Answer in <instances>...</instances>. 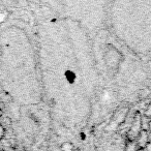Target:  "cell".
Segmentation results:
<instances>
[{"label": "cell", "instance_id": "3957f363", "mask_svg": "<svg viewBox=\"0 0 151 151\" xmlns=\"http://www.w3.org/2000/svg\"><path fill=\"white\" fill-rule=\"evenodd\" d=\"M139 147L137 145L136 141H128L126 143V146H125V151H139Z\"/></svg>", "mask_w": 151, "mask_h": 151}, {"label": "cell", "instance_id": "7a4b0ae2", "mask_svg": "<svg viewBox=\"0 0 151 151\" xmlns=\"http://www.w3.org/2000/svg\"><path fill=\"white\" fill-rule=\"evenodd\" d=\"M150 136H151V134L148 132V130H143V129L141 130L139 136L137 137V139H136V143H137V145H138L139 148L143 149L145 147V145H146L149 141H151Z\"/></svg>", "mask_w": 151, "mask_h": 151}, {"label": "cell", "instance_id": "6da1fadb", "mask_svg": "<svg viewBox=\"0 0 151 151\" xmlns=\"http://www.w3.org/2000/svg\"><path fill=\"white\" fill-rule=\"evenodd\" d=\"M141 114L139 113H136L134 117V120H132V123L130 125L129 129L127 132V139L128 141H136L137 137L139 136L140 132L142 130V125H141Z\"/></svg>", "mask_w": 151, "mask_h": 151}, {"label": "cell", "instance_id": "ba28073f", "mask_svg": "<svg viewBox=\"0 0 151 151\" xmlns=\"http://www.w3.org/2000/svg\"><path fill=\"white\" fill-rule=\"evenodd\" d=\"M148 132L151 134V119L149 120V124H148Z\"/></svg>", "mask_w": 151, "mask_h": 151}, {"label": "cell", "instance_id": "30bf717a", "mask_svg": "<svg viewBox=\"0 0 151 151\" xmlns=\"http://www.w3.org/2000/svg\"><path fill=\"white\" fill-rule=\"evenodd\" d=\"M139 151H144V149H139Z\"/></svg>", "mask_w": 151, "mask_h": 151}, {"label": "cell", "instance_id": "277c9868", "mask_svg": "<svg viewBox=\"0 0 151 151\" xmlns=\"http://www.w3.org/2000/svg\"><path fill=\"white\" fill-rule=\"evenodd\" d=\"M60 149L61 151H73L75 150V147H73V145L70 142H64L60 146Z\"/></svg>", "mask_w": 151, "mask_h": 151}, {"label": "cell", "instance_id": "8992f818", "mask_svg": "<svg viewBox=\"0 0 151 151\" xmlns=\"http://www.w3.org/2000/svg\"><path fill=\"white\" fill-rule=\"evenodd\" d=\"M144 116H146V117H148V118H151V103L149 104L148 107H147L146 110H145Z\"/></svg>", "mask_w": 151, "mask_h": 151}, {"label": "cell", "instance_id": "9c48e42d", "mask_svg": "<svg viewBox=\"0 0 151 151\" xmlns=\"http://www.w3.org/2000/svg\"><path fill=\"white\" fill-rule=\"evenodd\" d=\"M2 114H3V111H2V109H1V108H0V117H1V116H2Z\"/></svg>", "mask_w": 151, "mask_h": 151}, {"label": "cell", "instance_id": "52a82bcc", "mask_svg": "<svg viewBox=\"0 0 151 151\" xmlns=\"http://www.w3.org/2000/svg\"><path fill=\"white\" fill-rule=\"evenodd\" d=\"M143 149H144V151H151V141H149Z\"/></svg>", "mask_w": 151, "mask_h": 151}, {"label": "cell", "instance_id": "5b68a950", "mask_svg": "<svg viewBox=\"0 0 151 151\" xmlns=\"http://www.w3.org/2000/svg\"><path fill=\"white\" fill-rule=\"evenodd\" d=\"M5 134H6V130H5V127L2 125V124H0V141H1L3 138H4V137H5Z\"/></svg>", "mask_w": 151, "mask_h": 151}]
</instances>
